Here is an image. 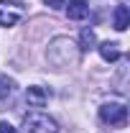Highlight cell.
Segmentation results:
<instances>
[{"instance_id": "cell-3", "label": "cell", "mask_w": 130, "mask_h": 133, "mask_svg": "<svg viewBox=\"0 0 130 133\" xmlns=\"http://www.w3.org/2000/svg\"><path fill=\"white\" fill-rule=\"evenodd\" d=\"M26 16V8L20 0H3L0 3V26H16L20 18Z\"/></svg>"}, {"instance_id": "cell-8", "label": "cell", "mask_w": 130, "mask_h": 133, "mask_svg": "<svg viewBox=\"0 0 130 133\" xmlns=\"http://www.w3.org/2000/svg\"><path fill=\"white\" fill-rule=\"evenodd\" d=\"M95 44H97V38H95V31L84 28V31L79 33V49H82V51H89V49H95Z\"/></svg>"}, {"instance_id": "cell-10", "label": "cell", "mask_w": 130, "mask_h": 133, "mask_svg": "<svg viewBox=\"0 0 130 133\" xmlns=\"http://www.w3.org/2000/svg\"><path fill=\"white\" fill-rule=\"evenodd\" d=\"M46 5L54 8V10H59V8H64V5H66V0H46Z\"/></svg>"}, {"instance_id": "cell-11", "label": "cell", "mask_w": 130, "mask_h": 133, "mask_svg": "<svg viewBox=\"0 0 130 133\" xmlns=\"http://www.w3.org/2000/svg\"><path fill=\"white\" fill-rule=\"evenodd\" d=\"M0 133H18L10 123H5V120H0Z\"/></svg>"}, {"instance_id": "cell-9", "label": "cell", "mask_w": 130, "mask_h": 133, "mask_svg": "<svg viewBox=\"0 0 130 133\" xmlns=\"http://www.w3.org/2000/svg\"><path fill=\"white\" fill-rule=\"evenodd\" d=\"M13 90H16V82H13L10 77H0V100L10 97V95H13Z\"/></svg>"}, {"instance_id": "cell-7", "label": "cell", "mask_w": 130, "mask_h": 133, "mask_svg": "<svg viewBox=\"0 0 130 133\" xmlns=\"http://www.w3.org/2000/svg\"><path fill=\"white\" fill-rule=\"evenodd\" d=\"M99 54H102L105 62H117V59L122 56V51L117 49L115 41H105V44H99Z\"/></svg>"}, {"instance_id": "cell-1", "label": "cell", "mask_w": 130, "mask_h": 133, "mask_svg": "<svg viewBox=\"0 0 130 133\" xmlns=\"http://www.w3.org/2000/svg\"><path fill=\"white\" fill-rule=\"evenodd\" d=\"M20 133H56V120L44 113H28L23 118Z\"/></svg>"}, {"instance_id": "cell-5", "label": "cell", "mask_w": 130, "mask_h": 133, "mask_svg": "<svg viewBox=\"0 0 130 133\" xmlns=\"http://www.w3.org/2000/svg\"><path fill=\"white\" fill-rule=\"evenodd\" d=\"M26 100H28L31 108H44V105L49 102V92H46L44 87H28V90H26Z\"/></svg>"}, {"instance_id": "cell-6", "label": "cell", "mask_w": 130, "mask_h": 133, "mask_svg": "<svg viewBox=\"0 0 130 133\" xmlns=\"http://www.w3.org/2000/svg\"><path fill=\"white\" fill-rule=\"evenodd\" d=\"M112 26L117 28V31H125V28L130 26V10H128V5H117V8H115Z\"/></svg>"}, {"instance_id": "cell-2", "label": "cell", "mask_w": 130, "mask_h": 133, "mask_svg": "<svg viewBox=\"0 0 130 133\" xmlns=\"http://www.w3.org/2000/svg\"><path fill=\"white\" fill-rule=\"evenodd\" d=\"M99 118H102V123H107V125L122 128L125 120H128V108H125L122 102H107V105L99 108Z\"/></svg>"}, {"instance_id": "cell-4", "label": "cell", "mask_w": 130, "mask_h": 133, "mask_svg": "<svg viewBox=\"0 0 130 133\" xmlns=\"http://www.w3.org/2000/svg\"><path fill=\"white\" fill-rule=\"evenodd\" d=\"M66 13H69L71 21H82V18L89 16V3H87V0H69Z\"/></svg>"}]
</instances>
